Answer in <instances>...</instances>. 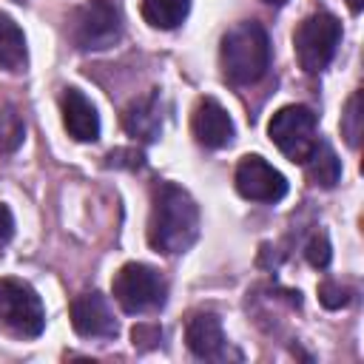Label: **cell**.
<instances>
[{
  "instance_id": "6da1fadb",
  "label": "cell",
  "mask_w": 364,
  "mask_h": 364,
  "mask_svg": "<svg viewBox=\"0 0 364 364\" xmlns=\"http://www.w3.org/2000/svg\"><path fill=\"white\" fill-rule=\"evenodd\" d=\"M199 236V208L193 196L173 185L159 182L151 193V216H148V245L156 253L176 256L185 253Z\"/></svg>"
},
{
  "instance_id": "7a4b0ae2",
  "label": "cell",
  "mask_w": 364,
  "mask_h": 364,
  "mask_svg": "<svg viewBox=\"0 0 364 364\" xmlns=\"http://www.w3.org/2000/svg\"><path fill=\"white\" fill-rule=\"evenodd\" d=\"M222 74L233 85H253L270 68V40L256 20L236 23L225 31L219 46Z\"/></svg>"
},
{
  "instance_id": "3957f363",
  "label": "cell",
  "mask_w": 364,
  "mask_h": 364,
  "mask_svg": "<svg viewBox=\"0 0 364 364\" xmlns=\"http://www.w3.org/2000/svg\"><path fill=\"white\" fill-rule=\"evenodd\" d=\"M111 293L125 313L142 316V313H154V310L165 307L168 282L156 267L142 264V262H128L117 270V276L111 282Z\"/></svg>"
},
{
  "instance_id": "277c9868",
  "label": "cell",
  "mask_w": 364,
  "mask_h": 364,
  "mask_svg": "<svg viewBox=\"0 0 364 364\" xmlns=\"http://www.w3.org/2000/svg\"><path fill=\"white\" fill-rule=\"evenodd\" d=\"M71 43L80 51H102L122 37V9L117 0H85L74 9L68 23Z\"/></svg>"
},
{
  "instance_id": "5b68a950",
  "label": "cell",
  "mask_w": 364,
  "mask_h": 364,
  "mask_svg": "<svg viewBox=\"0 0 364 364\" xmlns=\"http://www.w3.org/2000/svg\"><path fill=\"white\" fill-rule=\"evenodd\" d=\"M338 43H341V23L327 11H316L304 17L293 31V51L307 74L324 71L336 57Z\"/></svg>"
},
{
  "instance_id": "8992f818",
  "label": "cell",
  "mask_w": 364,
  "mask_h": 364,
  "mask_svg": "<svg viewBox=\"0 0 364 364\" xmlns=\"http://www.w3.org/2000/svg\"><path fill=\"white\" fill-rule=\"evenodd\" d=\"M0 327L20 338H37L43 333L46 310L28 282L0 279Z\"/></svg>"
},
{
  "instance_id": "52a82bcc",
  "label": "cell",
  "mask_w": 364,
  "mask_h": 364,
  "mask_svg": "<svg viewBox=\"0 0 364 364\" xmlns=\"http://www.w3.org/2000/svg\"><path fill=\"white\" fill-rule=\"evenodd\" d=\"M267 134L273 139V145L293 162H304L310 156V151L316 148L318 136H316V114L304 105H284L279 108L270 122H267Z\"/></svg>"
},
{
  "instance_id": "ba28073f",
  "label": "cell",
  "mask_w": 364,
  "mask_h": 364,
  "mask_svg": "<svg viewBox=\"0 0 364 364\" xmlns=\"http://www.w3.org/2000/svg\"><path fill=\"white\" fill-rule=\"evenodd\" d=\"M236 191L250 202H279L287 196V179L259 154H247L236 165Z\"/></svg>"
},
{
  "instance_id": "9c48e42d",
  "label": "cell",
  "mask_w": 364,
  "mask_h": 364,
  "mask_svg": "<svg viewBox=\"0 0 364 364\" xmlns=\"http://www.w3.org/2000/svg\"><path fill=\"white\" fill-rule=\"evenodd\" d=\"M71 327L82 338H114L119 333V321L114 318L105 296L97 290L71 301Z\"/></svg>"
},
{
  "instance_id": "30bf717a",
  "label": "cell",
  "mask_w": 364,
  "mask_h": 364,
  "mask_svg": "<svg viewBox=\"0 0 364 364\" xmlns=\"http://www.w3.org/2000/svg\"><path fill=\"white\" fill-rule=\"evenodd\" d=\"M191 134L202 148H225L233 142V119L213 97H199L191 114Z\"/></svg>"
},
{
  "instance_id": "8fae6325",
  "label": "cell",
  "mask_w": 364,
  "mask_h": 364,
  "mask_svg": "<svg viewBox=\"0 0 364 364\" xmlns=\"http://www.w3.org/2000/svg\"><path fill=\"white\" fill-rule=\"evenodd\" d=\"M185 341H188V350L205 361H225L228 355H236V353H230V344H228L222 324L213 313L191 316L188 330H185Z\"/></svg>"
},
{
  "instance_id": "7c38bea8",
  "label": "cell",
  "mask_w": 364,
  "mask_h": 364,
  "mask_svg": "<svg viewBox=\"0 0 364 364\" xmlns=\"http://www.w3.org/2000/svg\"><path fill=\"white\" fill-rule=\"evenodd\" d=\"M60 111H63V125L77 142H94L100 139V114L94 102L80 91V88H65L60 94Z\"/></svg>"
},
{
  "instance_id": "4fadbf2b",
  "label": "cell",
  "mask_w": 364,
  "mask_h": 364,
  "mask_svg": "<svg viewBox=\"0 0 364 364\" xmlns=\"http://www.w3.org/2000/svg\"><path fill=\"white\" fill-rule=\"evenodd\" d=\"M122 128L142 142H154L162 134V108H159V94L151 91L139 100H134L125 114H122Z\"/></svg>"
},
{
  "instance_id": "5bb4252c",
  "label": "cell",
  "mask_w": 364,
  "mask_h": 364,
  "mask_svg": "<svg viewBox=\"0 0 364 364\" xmlns=\"http://www.w3.org/2000/svg\"><path fill=\"white\" fill-rule=\"evenodd\" d=\"M307 168V176L313 185H321V188H333L338 179H341V162L336 156V151L327 145V142H316V148L310 151V156L301 162Z\"/></svg>"
},
{
  "instance_id": "9a60e30c",
  "label": "cell",
  "mask_w": 364,
  "mask_h": 364,
  "mask_svg": "<svg viewBox=\"0 0 364 364\" xmlns=\"http://www.w3.org/2000/svg\"><path fill=\"white\" fill-rule=\"evenodd\" d=\"M26 37L23 28L9 17L0 14V68L6 71H20L26 65Z\"/></svg>"
},
{
  "instance_id": "2e32d148",
  "label": "cell",
  "mask_w": 364,
  "mask_h": 364,
  "mask_svg": "<svg viewBox=\"0 0 364 364\" xmlns=\"http://www.w3.org/2000/svg\"><path fill=\"white\" fill-rule=\"evenodd\" d=\"M188 11H191V0H142V20L162 31L182 26Z\"/></svg>"
},
{
  "instance_id": "e0dca14e",
  "label": "cell",
  "mask_w": 364,
  "mask_h": 364,
  "mask_svg": "<svg viewBox=\"0 0 364 364\" xmlns=\"http://www.w3.org/2000/svg\"><path fill=\"white\" fill-rule=\"evenodd\" d=\"M26 139V122L23 114L14 105L0 108V156H11Z\"/></svg>"
},
{
  "instance_id": "ac0fdd59",
  "label": "cell",
  "mask_w": 364,
  "mask_h": 364,
  "mask_svg": "<svg viewBox=\"0 0 364 364\" xmlns=\"http://www.w3.org/2000/svg\"><path fill=\"white\" fill-rule=\"evenodd\" d=\"M341 134L347 136V142L355 148L358 136H361V91H355L347 102V111L341 117Z\"/></svg>"
},
{
  "instance_id": "d6986e66",
  "label": "cell",
  "mask_w": 364,
  "mask_h": 364,
  "mask_svg": "<svg viewBox=\"0 0 364 364\" xmlns=\"http://www.w3.org/2000/svg\"><path fill=\"white\" fill-rule=\"evenodd\" d=\"M304 256H307V262H310L313 267H327V264H330V242H327V236H324V233H316V236L307 242Z\"/></svg>"
},
{
  "instance_id": "ffe728a7",
  "label": "cell",
  "mask_w": 364,
  "mask_h": 364,
  "mask_svg": "<svg viewBox=\"0 0 364 364\" xmlns=\"http://www.w3.org/2000/svg\"><path fill=\"white\" fill-rule=\"evenodd\" d=\"M318 301L327 310H338V307H344L350 301V293L341 284H336V282H321L318 284Z\"/></svg>"
},
{
  "instance_id": "44dd1931",
  "label": "cell",
  "mask_w": 364,
  "mask_h": 364,
  "mask_svg": "<svg viewBox=\"0 0 364 364\" xmlns=\"http://www.w3.org/2000/svg\"><path fill=\"white\" fill-rule=\"evenodd\" d=\"M131 338H134V347L151 350V347H156V344L162 341V330H159L156 324H136V327L131 330Z\"/></svg>"
},
{
  "instance_id": "7402d4cb",
  "label": "cell",
  "mask_w": 364,
  "mask_h": 364,
  "mask_svg": "<svg viewBox=\"0 0 364 364\" xmlns=\"http://www.w3.org/2000/svg\"><path fill=\"white\" fill-rule=\"evenodd\" d=\"M11 236H14V216H11V210L0 202V247H6Z\"/></svg>"
},
{
  "instance_id": "603a6c76",
  "label": "cell",
  "mask_w": 364,
  "mask_h": 364,
  "mask_svg": "<svg viewBox=\"0 0 364 364\" xmlns=\"http://www.w3.org/2000/svg\"><path fill=\"white\" fill-rule=\"evenodd\" d=\"M347 6H350L353 11H361V6H364V0H347Z\"/></svg>"
},
{
  "instance_id": "cb8c5ba5",
  "label": "cell",
  "mask_w": 364,
  "mask_h": 364,
  "mask_svg": "<svg viewBox=\"0 0 364 364\" xmlns=\"http://www.w3.org/2000/svg\"><path fill=\"white\" fill-rule=\"evenodd\" d=\"M264 3H267V6H284L287 0H264Z\"/></svg>"
},
{
  "instance_id": "d4e9b609",
  "label": "cell",
  "mask_w": 364,
  "mask_h": 364,
  "mask_svg": "<svg viewBox=\"0 0 364 364\" xmlns=\"http://www.w3.org/2000/svg\"><path fill=\"white\" fill-rule=\"evenodd\" d=\"M14 3H28V0H14Z\"/></svg>"
}]
</instances>
